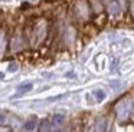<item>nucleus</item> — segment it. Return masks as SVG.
<instances>
[{"label":"nucleus","mask_w":134,"mask_h":132,"mask_svg":"<svg viewBox=\"0 0 134 132\" xmlns=\"http://www.w3.org/2000/svg\"><path fill=\"white\" fill-rule=\"evenodd\" d=\"M35 125H36V121L35 119H30V121H27V122L23 125V128H25V131L30 132V131H33V129H35Z\"/></svg>","instance_id":"nucleus-1"}]
</instances>
